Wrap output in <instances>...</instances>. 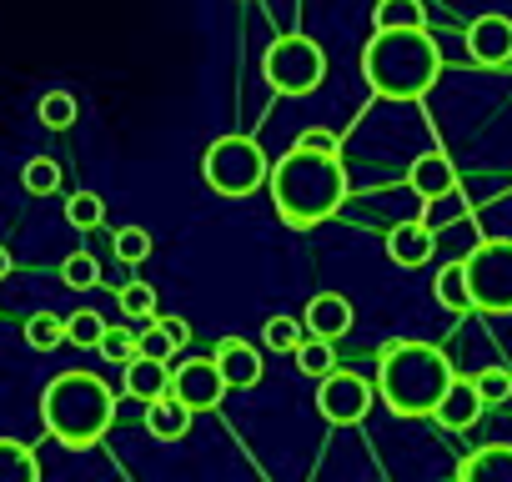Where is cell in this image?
Segmentation results:
<instances>
[{"mask_svg": "<svg viewBox=\"0 0 512 482\" xmlns=\"http://www.w3.org/2000/svg\"><path fill=\"white\" fill-rule=\"evenodd\" d=\"M267 191H272V206H277V216L287 226H322L347 201L342 156H322V151L292 146L277 161V171H267Z\"/></svg>", "mask_w": 512, "mask_h": 482, "instance_id": "obj_1", "label": "cell"}, {"mask_svg": "<svg viewBox=\"0 0 512 482\" xmlns=\"http://www.w3.org/2000/svg\"><path fill=\"white\" fill-rule=\"evenodd\" d=\"M362 76L382 101H422L442 76V46L422 31H372Z\"/></svg>", "mask_w": 512, "mask_h": 482, "instance_id": "obj_2", "label": "cell"}, {"mask_svg": "<svg viewBox=\"0 0 512 482\" xmlns=\"http://www.w3.org/2000/svg\"><path fill=\"white\" fill-rule=\"evenodd\" d=\"M452 377L457 372L447 352H437L432 342H387L377 357V392L397 417H432Z\"/></svg>", "mask_w": 512, "mask_h": 482, "instance_id": "obj_3", "label": "cell"}, {"mask_svg": "<svg viewBox=\"0 0 512 482\" xmlns=\"http://www.w3.org/2000/svg\"><path fill=\"white\" fill-rule=\"evenodd\" d=\"M41 422L66 447H96L116 422V397L96 372H61L41 392Z\"/></svg>", "mask_w": 512, "mask_h": 482, "instance_id": "obj_4", "label": "cell"}, {"mask_svg": "<svg viewBox=\"0 0 512 482\" xmlns=\"http://www.w3.org/2000/svg\"><path fill=\"white\" fill-rule=\"evenodd\" d=\"M462 262V277H467V297H472V312H512V241L497 236V241H472Z\"/></svg>", "mask_w": 512, "mask_h": 482, "instance_id": "obj_5", "label": "cell"}, {"mask_svg": "<svg viewBox=\"0 0 512 482\" xmlns=\"http://www.w3.org/2000/svg\"><path fill=\"white\" fill-rule=\"evenodd\" d=\"M262 81L277 96H312L327 81V51L312 36H277L262 56Z\"/></svg>", "mask_w": 512, "mask_h": 482, "instance_id": "obj_6", "label": "cell"}, {"mask_svg": "<svg viewBox=\"0 0 512 482\" xmlns=\"http://www.w3.org/2000/svg\"><path fill=\"white\" fill-rule=\"evenodd\" d=\"M267 171L272 166H267L262 146H256L251 136H216L206 146V156H201V176L221 196H251L256 186L267 181Z\"/></svg>", "mask_w": 512, "mask_h": 482, "instance_id": "obj_7", "label": "cell"}, {"mask_svg": "<svg viewBox=\"0 0 512 482\" xmlns=\"http://www.w3.org/2000/svg\"><path fill=\"white\" fill-rule=\"evenodd\" d=\"M317 412L332 427H357L372 412V382L357 372H327L317 382Z\"/></svg>", "mask_w": 512, "mask_h": 482, "instance_id": "obj_8", "label": "cell"}, {"mask_svg": "<svg viewBox=\"0 0 512 482\" xmlns=\"http://www.w3.org/2000/svg\"><path fill=\"white\" fill-rule=\"evenodd\" d=\"M181 407H191V412H211V407H221V397H226V382H221V372H216V362L211 357H191V362H181L176 372H171V387H166Z\"/></svg>", "mask_w": 512, "mask_h": 482, "instance_id": "obj_9", "label": "cell"}, {"mask_svg": "<svg viewBox=\"0 0 512 482\" xmlns=\"http://www.w3.org/2000/svg\"><path fill=\"white\" fill-rule=\"evenodd\" d=\"M407 186H412V196H422L427 206L457 196V166H452V156H447V151H422V156L412 161V171H407Z\"/></svg>", "mask_w": 512, "mask_h": 482, "instance_id": "obj_10", "label": "cell"}, {"mask_svg": "<svg viewBox=\"0 0 512 482\" xmlns=\"http://www.w3.org/2000/svg\"><path fill=\"white\" fill-rule=\"evenodd\" d=\"M467 51H472L477 66H507L512 61V21L497 16V11L477 16L467 26Z\"/></svg>", "mask_w": 512, "mask_h": 482, "instance_id": "obj_11", "label": "cell"}, {"mask_svg": "<svg viewBox=\"0 0 512 482\" xmlns=\"http://www.w3.org/2000/svg\"><path fill=\"white\" fill-rule=\"evenodd\" d=\"M211 362H216V372H221L226 392H236V387H256V382H262V352H256L251 342H241V337H221V342H216V352H211Z\"/></svg>", "mask_w": 512, "mask_h": 482, "instance_id": "obj_12", "label": "cell"}, {"mask_svg": "<svg viewBox=\"0 0 512 482\" xmlns=\"http://www.w3.org/2000/svg\"><path fill=\"white\" fill-rule=\"evenodd\" d=\"M302 332L322 337V342H337L342 332H352V302L342 292H317L302 312Z\"/></svg>", "mask_w": 512, "mask_h": 482, "instance_id": "obj_13", "label": "cell"}, {"mask_svg": "<svg viewBox=\"0 0 512 482\" xmlns=\"http://www.w3.org/2000/svg\"><path fill=\"white\" fill-rule=\"evenodd\" d=\"M432 252H437V236H432V226L422 216L417 221H397L387 231V257L397 267H422V262H432Z\"/></svg>", "mask_w": 512, "mask_h": 482, "instance_id": "obj_14", "label": "cell"}, {"mask_svg": "<svg viewBox=\"0 0 512 482\" xmlns=\"http://www.w3.org/2000/svg\"><path fill=\"white\" fill-rule=\"evenodd\" d=\"M432 417H437L447 432H467V427L482 417V397H477L472 377H452L447 392H442V402L432 407Z\"/></svg>", "mask_w": 512, "mask_h": 482, "instance_id": "obj_15", "label": "cell"}, {"mask_svg": "<svg viewBox=\"0 0 512 482\" xmlns=\"http://www.w3.org/2000/svg\"><path fill=\"white\" fill-rule=\"evenodd\" d=\"M457 482H512V447L492 442V447L467 452L457 467Z\"/></svg>", "mask_w": 512, "mask_h": 482, "instance_id": "obj_16", "label": "cell"}, {"mask_svg": "<svg viewBox=\"0 0 512 482\" xmlns=\"http://www.w3.org/2000/svg\"><path fill=\"white\" fill-rule=\"evenodd\" d=\"M166 387H171L166 362H151V357H131V362H126L121 392H126L131 402H156V397H166Z\"/></svg>", "mask_w": 512, "mask_h": 482, "instance_id": "obj_17", "label": "cell"}, {"mask_svg": "<svg viewBox=\"0 0 512 482\" xmlns=\"http://www.w3.org/2000/svg\"><path fill=\"white\" fill-rule=\"evenodd\" d=\"M191 407H181L171 392L166 397H156V402H146V432L156 437V442H176V437H186V427H191Z\"/></svg>", "mask_w": 512, "mask_h": 482, "instance_id": "obj_18", "label": "cell"}, {"mask_svg": "<svg viewBox=\"0 0 512 482\" xmlns=\"http://www.w3.org/2000/svg\"><path fill=\"white\" fill-rule=\"evenodd\" d=\"M422 26H427L422 0H377L372 11V31H422Z\"/></svg>", "mask_w": 512, "mask_h": 482, "instance_id": "obj_19", "label": "cell"}, {"mask_svg": "<svg viewBox=\"0 0 512 482\" xmlns=\"http://www.w3.org/2000/svg\"><path fill=\"white\" fill-rule=\"evenodd\" d=\"M0 482H41L36 452L16 437H0Z\"/></svg>", "mask_w": 512, "mask_h": 482, "instance_id": "obj_20", "label": "cell"}, {"mask_svg": "<svg viewBox=\"0 0 512 482\" xmlns=\"http://www.w3.org/2000/svg\"><path fill=\"white\" fill-rule=\"evenodd\" d=\"M432 292H437V302H442L447 312H472V297H467V277H462V262H447V267L437 272Z\"/></svg>", "mask_w": 512, "mask_h": 482, "instance_id": "obj_21", "label": "cell"}, {"mask_svg": "<svg viewBox=\"0 0 512 482\" xmlns=\"http://www.w3.org/2000/svg\"><path fill=\"white\" fill-rule=\"evenodd\" d=\"M36 116H41V126H46V131H66V126H76L81 106H76V96H71V91H46V96H41V106H36Z\"/></svg>", "mask_w": 512, "mask_h": 482, "instance_id": "obj_22", "label": "cell"}, {"mask_svg": "<svg viewBox=\"0 0 512 482\" xmlns=\"http://www.w3.org/2000/svg\"><path fill=\"white\" fill-rule=\"evenodd\" d=\"M292 357H297V367H302L307 377H317V382H322L327 372H337V352H332V342H322V337H302Z\"/></svg>", "mask_w": 512, "mask_h": 482, "instance_id": "obj_23", "label": "cell"}, {"mask_svg": "<svg viewBox=\"0 0 512 482\" xmlns=\"http://www.w3.org/2000/svg\"><path fill=\"white\" fill-rule=\"evenodd\" d=\"M21 186H26L31 196H51V191L61 186V161H56V156H31V161L21 166Z\"/></svg>", "mask_w": 512, "mask_h": 482, "instance_id": "obj_24", "label": "cell"}, {"mask_svg": "<svg viewBox=\"0 0 512 482\" xmlns=\"http://www.w3.org/2000/svg\"><path fill=\"white\" fill-rule=\"evenodd\" d=\"M26 342H31L36 352H56V347L66 342V317H56V312H36V317L26 322Z\"/></svg>", "mask_w": 512, "mask_h": 482, "instance_id": "obj_25", "label": "cell"}, {"mask_svg": "<svg viewBox=\"0 0 512 482\" xmlns=\"http://www.w3.org/2000/svg\"><path fill=\"white\" fill-rule=\"evenodd\" d=\"M61 282H66L71 292H91V287H101V262H96L91 252H76V257L61 262Z\"/></svg>", "mask_w": 512, "mask_h": 482, "instance_id": "obj_26", "label": "cell"}, {"mask_svg": "<svg viewBox=\"0 0 512 482\" xmlns=\"http://www.w3.org/2000/svg\"><path fill=\"white\" fill-rule=\"evenodd\" d=\"M302 337H307V332H302V317H267V322H262V342H267L272 352H297Z\"/></svg>", "mask_w": 512, "mask_h": 482, "instance_id": "obj_27", "label": "cell"}, {"mask_svg": "<svg viewBox=\"0 0 512 482\" xmlns=\"http://www.w3.org/2000/svg\"><path fill=\"white\" fill-rule=\"evenodd\" d=\"M101 216H106V201H101L96 191H76V196L66 201V221H71L76 231H91V226H101Z\"/></svg>", "mask_w": 512, "mask_h": 482, "instance_id": "obj_28", "label": "cell"}, {"mask_svg": "<svg viewBox=\"0 0 512 482\" xmlns=\"http://www.w3.org/2000/svg\"><path fill=\"white\" fill-rule=\"evenodd\" d=\"M121 312L131 317V322H151L156 317V287H146V282H131V287H121Z\"/></svg>", "mask_w": 512, "mask_h": 482, "instance_id": "obj_29", "label": "cell"}, {"mask_svg": "<svg viewBox=\"0 0 512 482\" xmlns=\"http://www.w3.org/2000/svg\"><path fill=\"white\" fill-rule=\"evenodd\" d=\"M151 257V231L146 226H121L116 231V262H146Z\"/></svg>", "mask_w": 512, "mask_h": 482, "instance_id": "obj_30", "label": "cell"}, {"mask_svg": "<svg viewBox=\"0 0 512 482\" xmlns=\"http://www.w3.org/2000/svg\"><path fill=\"white\" fill-rule=\"evenodd\" d=\"M472 387H477L482 407L507 402V397H512V372H507V367H487V372H477V377H472Z\"/></svg>", "mask_w": 512, "mask_h": 482, "instance_id": "obj_31", "label": "cell"}, {"mask_svg": "<svg viewBox=\"0 0 512 482\" xmlns=\"http://www.w3.org/2000/svg\"><path fill=\"white\" fill-rule=\"evenodd\" d=\"M96 352H101L106 362H131V357H136V332H126V327H111V322H106V332H101Z\"/></svg>", "mask_w": 512, "mask_h": 482, "instance_id": "obj_32", "label": "cell"}, {"mask_svg": "<svg viewBox=\"0 0 512 482\" xmlns=\"http://www.w3.org/2000/svg\"><path fill=\"white\" fill-rule=\"evenodd\" d=\"M101 332H106V322H101L96 312H76V317H66V342H71V347H96Z\"/></svg>", "mask_w": 512, "mask_h": 482, "instance_id": "obj_33", "label": "cell"}, {"mask_svg": "<svg viewBox=\"0 0 512 482\" xmlns=\"http://www.w3.org/2000/svg\"><path fill=\"white\" fill-rule=\"evenodd\" d=\"M136 357H151V362H171V357H176V347H171V337L156 327V317H151V327L136 337Z\"/></svg>", "mask_w": 512, "mask_h": 482, "instance_id": "obj_34", "label": "cell"}, {"mask_svg": "<svg viewBox=\"0 0 512 482\" xmlns=\"http://www.w3.org/2000/svg\"><path fill=\"white\" fill-rule=\"evenodd\" d=\"M292 146H302V151H322V156H342V141H337V131H327V126H307Z\"/></svg>", "mask_w": 512, "mask_h": 482, "instance_id": "obj_35", "label": "cell"}, {"mask_svg": "<svg viewBox=\"0 0 512 482\" xmlns=\"http://www.w3.org/2000/svg\"><path fill=\"white\" fill-rule=\"evenodd\" d=\"M156 327H161V332L171 337V347H176V352H181V347L191 342V327H186V317H156Z\"/></svg>", "mask_w": 512, "mask_h": 482, "instance_id": "obj_36", "label": "cell"}, {"mask_svg": "<svg viewBox=\"0 0 512 482\" xmlns=\"http://www.w3.org/2000/svg\"><path fill=\"white\" fill-rule=\"evenodd\" d=\"M11 267H16V262H11V252H6V247H0V282H6V277H11Z\"/></svg>", "mask_w": 512, "mask_h": 482, "instance_id": "obj_37", "label": "cell"}]
</instances>
